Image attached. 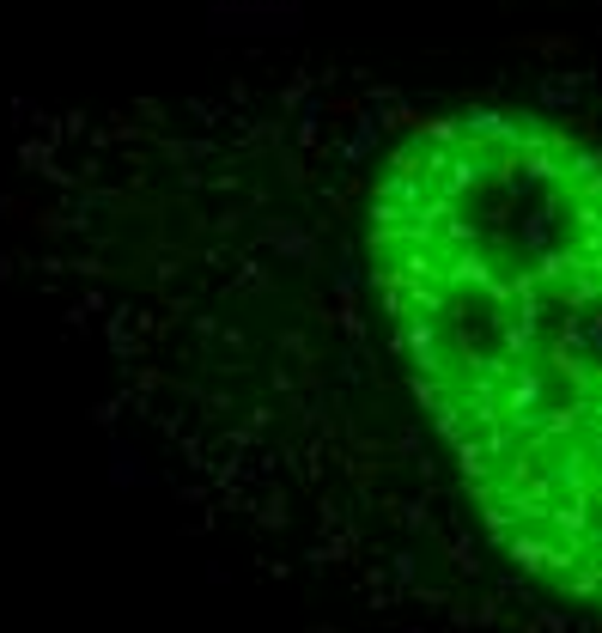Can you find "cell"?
<instances>
[{
	"label": "cell",
	"mask_w": 602,
	"mask_h": 633,
	"mask_svg": "<svg viewBox=\"0 0 602 633\" xmlns=\"http://www.w3.org/2000/svg\"><path fill=\"white\" fill-rule=\"evenodd\" d=\"M311 341L378 360L487 560L536 603L602 615V147L523 104L317 122L286 177Z\"/></svg>",
	"instance_id": "6da1fadb"
}]
</instances>
